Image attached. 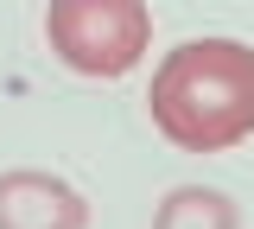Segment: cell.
<instances>
[{"label": "cell", "mask_w": 254, "mask_h": 229, "mask_svg": "<svg viewBox=\"0 0 254 229\" xmlns=\"http://www.w3.org/2000/svg\"><path fill=\"white\" fill-rule=\"evenodd\" d=\"M153 128L185 153H222L254 134V45L190 38L153 70Z\"/></svg>", "instance_id": "cell-1"}, {"label": "cell", "mask_w": 254, "mask_h": 229, "mask_svg": "<svg viewBox=\"0 0 254 229\" xmlns=\"http://www.w3.org/2000/svg\"><path fill=\"white\" fill-rule=\"evenodd\" d=\"M45 38L76 76H127L153 45L146 0H51Z\"/></svg>", "instance_id": "cell-2"}, {"label": "cell", "mask_w": 254, "mask_h": 229, "mask_svg": "<svg viewBox=\"0 0 254 229\" xmlns=\"http://www.w3.org/2000/svg\"><path fill=\"white\" fill-rule=\"evenodd\" d=\"M89 210L51 172H6L0 178V229H83Z\"/></svg>", "instance_id": "cell-3"}, {"label": "cell", "mask_w": 254, "mask_h": 229, "mask_svg": "<svg viewBox=\"0 0 254 229\" xmlns=\"http://www.w3.org/2000/svg\"><path fill=\"white\" fill-rule=\"evenodd\" d=\"M153 229H235V204L210 185H178V191H165Z\"/></svg>", "instance_id": "cell-4"}]
</instances>
